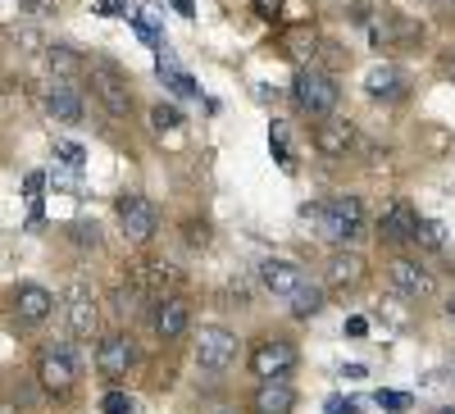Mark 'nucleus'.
Masks as SVG:
<instances>
[{
    "label": "nucleus",
    "instance_id": "f257e3e1",
    "mask_svg": "<svg viewBox=\"0 0 455 414\" xmlns=\"http://www.w3.org/2000/svg\"><path fill=\"white\" fill-rule=\"evenodd\" d=\"M87 83H92L96 100L109 109L114 119H128V115H132V78H128V73L114 64V60L92 55V64H87Z\"/></svg>",
    "mask_w": 455,
    "mask_h": 414
},
{
    "label": "nucleus",
    "instance_id": "f03ea898",
    "mask_svg": "<svg viewBox=\"0 0 455 414\" xmlns=\"http://www.w3.org/2000/svg\"><path fill=\"white\" fill-rule=\"evenodd\" d=\"M291 96L300 105V115H310V119H328L332 109H337V78H328L323 68H300L296 73V83H291Z\"/></svg>",
    "mask_w": 455,
    "mask_h": 414
},
{
    "label": "nucleus",
    "instance_id": "7ed1b4c3",
    "mask_svg": "<svg viewBox=\"0 0 455 414\" xmlns=\"http://www.w3.org/2000/svg\"><path fill=\"white\" fill-rule=\"evenodd\" d=\"M319 223H323V237L328 242L351 246L364 233V201L360 196H332V201H323Z\"/></svg>",
    "mask_w": 455,
    "mask_h": 414
},
{
    "label": "nucleus",
    "instance_id": "20e7f679",
    "mask_svg": "<svg viewBox=\"0 0 455 414\" xmlns=\"http://www.w3.org/2000/svg\"><path fill=\"white\" fill-rule=\"evenodd\" d=\"M36 383H42V392L51 396H68L73 387H78V360H73L68 346H42V355H36Z\"/></svg>",
    "mask_w": 455,
    "mask_h": 414
},
{
    "label": "nucleus",
    "instance_id": "39448f33",
    "mask_svg": "<svg viewBox=\"0 0 455 414\" xmlns=\"http://www.w3.org/2000/svg\"><path fill=\"white\" fill-rule=\"evenodd\" d=\"M291 369H296V346L287 342V337H259V342L251 346V373L259 383L287 378Z\"/></svg>",
    "mask_w": 455,
    "mask_h": 414
},
{
    "label": "nucleus",
    "instance_id": "423d86ee",
    "mask_svg": "<svg viewBox=\"0 0 455 414\" xmlns=\"http://www.w3.org/2000/svg\"><path fill=\"white\" fill-rule=\"evenodd\" d=\"M237 332H228V328H219V323H205L201 332H196V364L205 369V373H223V369H233V360H237Z\"/></svg>",
    "mask_w": 455,
    "mask_h": 414
},
{
    "label": "nucleus",
    "instance_id": "0eeeda50",
    "mask_svg": "<svg viewBox=\"0 0 455 414\" xmlns=\"http://www.w3.org/2000/svg\"><path fill=\"white\" fill-rule=\"evenodd\" d=\"M132 364H137V342H132V337L105 332L100 342H96V369H100V378L119 383V378H128Z\"/></svg>",
    "mask_w": 455,
    "mask_h": 414
},
{
    "label": "nucleus",
    "instance_id": "6e6552de",
    "mask_svg": "<svg viewBox=\"0 0 455 414\" xmlns=\"http://www.w3.org/2000/svg\"><path fill=\"white\" fill-rule=\"evenodd\" d=\"M119 228H124V237L132 242V246H146L150 237H156V228H160V214H156V205H150L146 196H119Z\"/></svg>",
    "mask_w": 455,
    "mask_h": 414
},
{
    "label": "nucleus",
    "instance_id": "1a4fd4ad",
    "mask_svg": "<svg viewBox=\"0 0 455 414\" xmlns=\"http://www.w3.org/2000/svg\"><path fill=\"white\" fill-rule=\"evenodd\" d=\"M64 319H68V332L73 337H92L96 332V319H100V306H96V291L87 283H73L68 296H64Z\"/></svg>",
    "mask_w": 455,
    "mask_h": 414
},
{
    "label": "nucleus",
    "instance_id": "9d476101",
    "mask_svg": "<svg viewBox=\"0 0 455 414\" xmlns=\"http://www.w3.org/2000/svg\"><path fill=\"white\" fill-rule=\"evenodd\" d=\"M128 278H132V287H137L141 296H150V300H164V296H173V287H178V269L169 265V259H141Z\"/></svg>",
    "mask_w": 455,
    "mask_h": 414
},
{
    "label": "nucleus",
    "instance_id": "9b49d317",
    "mask_svg": "<svg viewBox=\"0 0 455 414\" xmlns=\"http://www.w3.org/2000/svg\"><path fill=\"white\" fill-rule=\"evenodd\" d=\"M387 283H392V291H401L405 300H424V296H433V274L419 265V259H392L387 265Z\"/></svg>",
    "mask_w": 455,
    "mask_h": 414
},
{
    "label": "nucleus",
    "instance_id": "f8f14e48",
    "mask_svg": "<svg viewBox=\"0 0 455 414\" xmlns=\"http://www.w3.org/2000/svg\"><path fill=\"white\" fill-rule=\"evenodd\" d=\"M51 314H55V296H51L42 283H23V287L14 291V319H19L23 328H42Z\"/></svg>",
    "mask_w": 455,
    "mask_h": 414
},
{
    "label": "nucleus",
    "instance_id": "ddd939ff",
    "mask_svg": "<svg viewBox=\"0 0 455 414\" xmlns=\"http://www.w3.org/2000/svg\"><path fill=\"white\" fill-rule=\"evenodd\" d=\"M150 323H156L160 342H178V337L192 328V306H187L182 296H164V300H156V314H150Z\"/></svg>",
    "mask_w": 455,
    "mask_h": 414
},
{
    "label": "nucleus",
    "instance_id": "4468645a",
    "mask_svg": "<svg viewBox=\"0 0 455 414\" xmlns=\"http://www.w3.org/2000/svg\"><path fill=\"white\" fill-rule=\"evenodd\" d=\"M414 228H419V210H414L410 201H392L383 210V219H378V237L401 246V242H414Z\"/></svg>",
    "mask_w": 455,
    "mask_h": 414
},
{
    "label": "nucleus",
    "instance_id": "2eb2a0df",
    "mask_svg": "<svg viewBox=\"0 0 455 414\" xmlns=\"http://www.w3.org/2000/svg\"><path fill=\"white\" fill-rule=\"evenodd\" d=\"M355 146V123L351 119H319V128H315V150L319 155H328V160H341L347 150Z\"/></svg>",
    "mask_w": 455,
    "mask_h": 414
},
{
    "label": "nucleus",
    "instance_id": "dca6fc26",
    "mask_svg": "<svg viewBox=\"0 0 455 414\" xmlns=\"http://www.w3.org/2000/svg\"><path fill=\"white\" fill-rule=\"evenodd\" d=\"M251 410L255 414H291L296 410V392L287 378H269V383H259L255 396H251Z\"/></svg>",
    "mask_w": 455,
    "mask_h": 414
},
{
    "label": "nucleus",
    "instance_id": "f3484780",
    "mask_svg": "<svg viewBox=\"0 0 455 414\" xmlns=\"http://www.w3.org/2000/svg\"><path fill=\"white\" fill-rule=\"evenodd\" d=\"M259 283H264V291H274V296H291L300 283H306V274H300V265H291V259H264Z\"/></svg>",
    "mask_w": 455,
    "mask_h": 414
},
{
    "label": "nucleus",
    "instance_id": "a211bd4d",
    "mask_svg": "<svg viewBox=\"0 0 455 414\" xmlns=\"http://www.w3.org/2000/svg\"><path fill=\"white\" fill-rule=\"evenodd\" d=\"M364 274H369V265H364V255H355V251H337L328 259V287H337V291L360 287Z\"/></svg>",
    "mask_w": 455,
    "mask_h": 414
},
{
    "label": "nucleus",
    "instance_id": "6ab92c4d",
    "mask_svg": "<svg viewBox=\"0 0 455 414\" xmlns=\"http://www.w3.org/2000/svg\"><path fill=\"white\" fill-rule=\"evenodd\" d=\"M364 92H369L373 100H401V96H405V78H401V68H392V64L369 68Z\"/></svg>",
    "mask_w": 455,
    "mask_h": 414
},
{
    "label": "nucleus",
    "instance_id": "aec40b11",
    "mask_svg": "<svg viewBox=\"0 0 455 414\" xmlns=\"http://www.w3.org/2000/svg\"><path fill=\"white\" fill-rule=\"evenodd\" d=\"M46 109H51V119H60V123H78V119H83V96L73 92L68 83H51Z\"/></svg>",
    "mask_w": 455,
    "mask_h": 414
},
{
    "label": "nucleus",
    "instance_id": "412c9836",
    "mask_svg": "<svg viewBox=\"0 0 455 414\" xmlns=\"http://www.w3.org/2000/svg\"><path fill=\"white\" fill-rule=\"evenodd\" d=\"M291 319H315L323 310V287H310V283H300L291 296Z\"/></svg>",
    "mask_w": 455,
    "mask_h": 414
},
{
    "label": "nucleus",
    "instance_id": "4be33fe9",
    "mask_svg": "<svg viewBox=\"0 0 455 414\" xmlns=\"http://www.w3.org/2000/svg\"><path fill=\"white\" fill-rule=\"evenodd\" d=\"M160 78H164V87H173L178 96H201V87H196V78H192V73H187V68H178L173 60H160Z\"/></svg>",
    "mask_w": 455,
    "mask_h": 414
},
{
    "label": "nucleus",
    "instance_id": "5701e85b",
    "mask_svg": "<svg viewBox=\"0 0 455 414\" xmlns=\"http://www.w3.org/2000/svg\"><path fill=\"white\" fill-rule=\"evenodd\" d=\"M414 246H424V251H442L446 246V228L437 219H419V228H414Z\"/></svg>",
    "mask_w": 455,
    "mask_h": 414
},
{
    "label": "nucleus",
    "instance_id": "b1692460",
    "mask_svg": "<svg viewBox=\"0 0 455 414\" xmlns=\"http://www.w3.org/2000/svg\"><path fill=\"white\" fill-rule=\"evenodd\" d=\"M150 128H156V132H173V128H182V109L160 100L156 109H150Z\"/></svg>",
    "mask_w": 455,
    "mask_h": 414
},
{
    "label": "nucleus",
    "instance_id": "393cba45",
    "mask_svg": "<svg viewBox=\"0 0 455 414\" xmlns=\"http://www.w3.org/2000/svg\"><path fill=\"white\" fill-rule=\"evenodd\" d=\"M269 146H274V155H278V164H283V169H296V155H291V146H287V123H274Z\"/></svg>",
    "mask_w": 455,
    "mask_h": 414
},
{
    "label": "nucleus",
    "instance_id": "a878e982",
    "mask_svg": "<svg viewBox=\"0 0 455 414\" xmlns=\"http://www.w3.org/2000/svg\"><path fill=\"white\" fill-rule=\"evenodd\" d=\"M55 155H60V160H64L68 169H78V164L87 160V150H83L78 141H68V137H60V141H55Z\"/></svg>",
    "mask_w": 455,
    "mask_h": 414
},
{
    "label": "nucleus",
    "instance_id": "bb28decb",
    "mask_svg": "<svg viewBox=\"0 0 455 414\" xmlns=\"http://www.w3.org/2000/svg\"><path fill=\"white\" fill-rule=\"evenodd\" d=\"M100 414H132V396L128 392H105L100 396Z\"/></svg>",
    "mask_w": 455,
    "mask_h": 414
},
{
    "label": "nucleus",
    "instance_id": "cd10ccee",
    "mask_svg": "<svg viewBox=\"0 0 455 414\" xmlns=\"http://www.w3.org/2000/svg\"><path fill=\"white\" fill-rule=\"evenodd\" d=\"M68 237L78 242L83 251H87V246H92V251L100 246V228H96V223H73V228H68Z\"/></svg>",
    "mask_w": 455,
    "mask_h": 414
},
{
    "label": "nucleus",
    "instance_id": "c85d7f7f",
    "mask_svg": "<svg viewBox=\"0 0 455 414\" xmlns=\"http://www.w3.org/2000/svg\"><path fill=\"white\" fill-rule=\"evenodd\" d=\"M378 405L392 410V414H401V410H410V405H414V396H410V392H378Z\"/></svg>",
    "mask_w": 455,
    "mask_h": 414
},
{
    "label": "nucleus",
    "instance_id": "c756f323",
    "mask_svg": "<svg viewBox=\"0 0 455 414\" xmlns=\"http://www.w3.org/2000/svg\"><path fill=\"white\" fill-rule=\"evenodd\" d=\"M51 68L68 73V68H78V60H73V51H68V46H55V51H51Z\"/></svg>",
    "mask_w": 455,
    "mask_h": 414
},
{
    "label": "nucleus",
    "instance_id": "7c9ffc66",
    "mask_svg": "<svg viewBox=\"0 0 455 414\" xmlns=\"http://www.w3.org/2000/svg\"><path fill=\"white\" fill-rule=\"evenodd\" d=\"M283 5H287V0H255V14L274 23V19H283Z\"/></svg>",
    "mask_w": 455,
    "mask_h": 414
},
{
    "label": "nucleus",
    "instance_id": "2f4dec72",
    "mask_svg": "<svg viewBox=\"0 0 455 414\" xmlns=\"http://www.w3.org/2000/svg\"><path fill=\"white\" fill-rule=\"evenodd\" d=\"M323 410H328V414H360V401H351V396H332Z\"/></svg>",
    "mask_w": 455,
    "mask_h": 414
},
{
    "label": "nucleus",
    "instance_id": "473e14b6",
    "mask_svg": "<svg viewBox=\"0 0 455 414\" xmlns=\"http://www.w3.org/2000/svg\"><path fill=\"white\" fill-rule=\"evenodd\" d=\"M205 242H210L205 223H187V246H205Z\"/></svg>",
    "mask_w": 455,
    "mask_h": 414
},
{
    "label": "nucleus",
    "instance_id": "72a5a7b5",
    "mask_svg": "<svg viewBox=\"0 0 455 414\" xmlns=\"http://www.w3.org/2000/svg\"><path fill=\"white\" fill-rule=\"evenodd\" d=\"M132 23H137V32L146 36V42H150V46H156V42H160V32H156V23H150V14H141V19H132Z\"/></svg>",
    "mask_w": 455,
    "mask_h": 414
},
{
    "label": "nucleus",
    "instance_id": "f704fd0d",
    "mask_svg": "<svg viewBox=\"0 0 455 414\" xmlns=\"http://www.w3.org/2000/svg\"><path fill=\"white\" fill-rule=\"evenodd\" d=\"M23 192L36 201V196H42V173H28V182H23Z\"/></svg>",
    "mask_w": 455,
    "mask_h": 414
},
{
    "label": "nucleus",
    "instance_id": "c9c22d12",
    "mask_svg": "<svg viewBox=\"0 0 455 414\" xmlns=\"http://www.w3.org/2000/svg\"><path fill=\"white\" fill-rule=\"evenodd\" d=\"M128 0H105V5H96V14H124Z\"/></svg>",
    "mask_w": 455,
    "mask_h": 414
},
{
    "label": "nucleus",
    "instance_id": "e433bc0d",
    "mask_svg": "<svg viewBox=\"0 0 455 414\" xmlns=\"http://www.w3.org/2000/svg\"><path fill=\"white\" fill-rule=\"evenodd\" d=\"M347 332H351V337H364L369 323H364V319H347Z\"/></svg>",
    "mask_w": 455,
    "mask_h": 414
},
{
    "label": "nucleus",
    "instance_id": "4c0bfd02",
    "mask_svg": "<svg viewBox=\"0 0 455 414\" xmlns=\"http://www.w3.org/2000/svg\"><path fill=\"white\" fill-rule=\"evenodd\" d=\"M173 5H178L182 14H192V10H196V5H192V0H173Z\"/></svg>",
    "mask_w": 455,
    "mask_h": 414
},
{
    "label": "nucleus",
    "instance_id": "58836bf2",
    "mask_svg": "<svg viewBox=\"0 0 455 414\" xmlns=\"http://www.w3.org/2000/svg\"><path fill=\"white\" fill-rule=\"evenodd\" d=\"M446 73H451V83H455V51H451V60H446Z\"/></svg>",
    "mask_w": 455,
    "mask_h": 414
},
{
    "label": "nucleus",
    "instance_id": "ea45409f",
    "mask_svg": "<svg viewBox=\"0 0 455 414\" xmlns=\"http://www.w3.org/2000/svg\"><path fill=\"white\" fill-rule=\"evenodd\" d=\"M446 314H451V323H455V296H451V306H446Z\"/></svg>",
    "mask_w": 455,
    "mask_h": 414
},
{
    "label": "nucleus",
    "instance_id": "a19ab883",
    "mask_svg": "<svg viewBox=\"0 0 455 414\" xmlns=\"http://www.w3.org/2000/svg\"><path fill=\"white\" fill-rule=\"evenodd\" d=\"M437 414H455V405H442V410H437Z\"/></svg>",
    "mask_w": 455,
    "mask_h": 414
},
{
    "label": "nucleus",
    "instance_id": "79ce46f5",
    "mask_svg": "<svg viewBox=\"0 0 455 414\" xmlns=\"http://www.w3.org/2000/svg\"><path fill=\"white\" fill-rule=\"evenodd\" d=\"M219 414H233V410H219Z\"/></svg>",
    "mask_w": 455,
    "mask_h": 414
}]
</instances>
